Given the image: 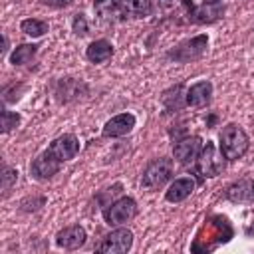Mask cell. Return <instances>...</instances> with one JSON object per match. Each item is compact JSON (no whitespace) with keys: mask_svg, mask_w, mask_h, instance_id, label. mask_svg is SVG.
Segmentation results:
<instances>
[{"mask_svg":"<svg viewBox=\"0 0 254 254\" xmlns=\"http://www.w3.org/2000/svg\"><path fill=\"white\" fill-rule=\"evenodd\" d=\"M183 85L179 83V85H175V87H171V89H167L163 95H161V101L165 103V107L169 109V111H173V109H181L187 101H183Z\"/></svg>","mask_w":254,"mask_h":254,"instance_id":"ffe728a7","label":"cell"},{"mask_svg":"<svg viewBox=\"0 0 254 254\" xmlns=\"http://www.w3.org/2000/svg\"><path fill=\"white\" fill-rule=\"evenodd\" d=\"M135 127V115L133 113H119V115H115V117H111L105 125H103V129H101V135L103 137H123V135H127V133H131V129Z\"/></svg>","mask_w":254,"mask_h":254,"instance_id":"4fadbf2b","label":"cell"},{"mask_svg":"<svg viewBox=\"0 0 254 254\" xmlns=\"http://www.w3.org/2000/svg\"><path fill=\"white\" fill-rule=\"evenodd\" d=\"M224 14V6L220 2H202L200 6H192L189 8V18L194 24H212L218 18H222Z\"/></svg>","mask_w":254,"mask_h":254,"instance_id":"8fae6325","label":"cell"},{"mask_svg":"<svg viewBox=\"0 0 254 254\" xmlns=\"http://www.w3.org/2000/svg\"><path fill=\"white\" fill-rule=\"evenodd\" d=\"M46 151H48L56 161L65 163V161L73 159V157L79 153V141H77V137H75V135L65 133V135L56 137V139L50 143V147H48Z\"/></svg>","mask_w":254,"mask_h":254,"instance_id":"52a82bcc","label":"cell"},{"mask_svg":"<svg viewBox=\"0 0 254 254\" xmlns=\"http://www.w3.org/2000/svg\"><path fill=\"white\" fill-rule=\"evenodd\" d=\"M16 181H18V171L10 169V167H4V171H2V190H4V194H8V190L12 189V185H16Z\"/></svg>","mask_w":254,"mask_h":254,"instance_id":"603a6c76","label":"cell"},{"mask_svg":"<svg viewBox=\"0 0 254 254\" xmlns=\"http://www.w3.org/2000/svg\"><path fill=\"white\" fill-rule=\"evenodd\" d=\"M20 30L26 34V36H32V38H40L48 32V24L44 20H38V18H26L20 22Z\"/></svg>","mask_w":254,"mask_h":254,"instance_id":"44dd1931","label":"cell"},{"mask_svg":"<svg viewBox=\"0 0 254 254\" xmlns=\"http://www.w3.org/2000/svg\"><path fill=\"white\" fill-rule=\"evenodd\" d=\"M18 125H20V115L16 111L4 109L2 111V133H8V131H12Z\"/></svg>","mask_w":254,"mask_h":254,"instance_id":"7402d4cb","label":"cell"},{"mask_svg":"<svg viewBox=\"0 0 254 254\" xmlns=\"http://www.w3.org/2000/svg\"><path fill=\"white\" fill-rule=\"evenodd\" d=\"M85 240H87V232L79 224L65 226L56 234V244L64 250H77L85 244Z\"/></svg>","mask_w":254,"mask_h":254,"instance_id":"7c38bea8","label":"cell"},{"mask_svg":"<svg viewBox=\"0 0 254 254\" xmlns=\"http://www.w3.org/2000/svg\"><path fill=\"white\" fill-rule=\"evenodd\" d=\"M113 56V46L107 42V40H95L87 46L85 50V58L91 62V64H103L107 62L109 58Z\"/></svg>","mask_w":254,"mask_h":254,"instance_id":"ac0fdd59","label":"cell"},{"mask_svg":"<svg viewBox=\"0 0 254 254\" xmlns=\"http://www.w3.org/2000/svg\"><path fill=\"white\" fill-rule=\"evenodd\" d=\"M171 175H173V161L169 157H159L145 167L141 175V185L149 190H157L171 179Z\"/></svg>","mask_w":254,"mask_h":254,"instance_id":"3957f363","label":"cell"},{"mask_svg":"<svg viewBox=\"0 0 254 254\" xmlns=\"http://www.w3.org/2000/svg\"><path fill=\"white\" fill-rule=\"evenodd\" d=\"M73 0H42V4H46V6H52V8H65V6H69Z\"/></svg>","mask_w":254,"mask_h":254,"instance_id":"d4e9b609","label":"cell"},{"mask_svg":"<svg viewBox=\"0 0 254 254\" xmlns=\"http://www.w3.org/2000/svg\"><path fill=\"white\" fill-rule=\"evenodd\" d=\"M204 2H222V0H204Z\"/></svg>","mask_w":254,"mask_h":254,"instance_id":"4316f807","label":"cell"},{"mask_svg":"<svg viewBox=\"0 0 254 254\" xmlns=\"http://www.w3.org/2000/svg\"><path fill=\"white\" fill-rule=\"evenodd\" d=\"M105 2H107V0H95V8H101Z\"/></svg>","mask_w":254,"mask_h":254,"instance_id":"484cf974","label":"cell"},{"mask_svg":"<svg viewBox=\"0 0 254 254\" xmlns=\"http://www.w3.org/2000/svg\"><path fill=\"white\" fill-rule=\"evenodd\" d=\"M226 198L230 202L236 204H244V202H254V179H238L232 185L226 187Z\"/></svg>","mask_w":254,"mask_h":254,"instance_id":"5bb4252c","label":"cell"},{"mask_svg":"<svg viewBox=\"0 0 254 254\" xmlns=\"http://www.w3.org/2000/svg\"><path fill=\"white\" fill-rule=\"evenodd\" d=\"M38 44H20L12 54H10V64L12 65H24L30 64L34 60V56L38 54Z\"/></svg>","mask_w":254,"mask_h":254,"instance_id":"d6986e66","label":"cell"},{"mask_svg":"<svg viewBox=\"0 0 254 254\" xmlns=\"http://www.w3.org/2000/svg\"><path fill=\"white\" fill-rule=\"evenodd\" d=\"M192 190H194V181L190 177H181L171 183V187L165 192V198L169 202H181V200L189 198Z\"/></svg>","mask_w":254,"mask_h":254,"instance_id":"e0dca14e","label":"cell"},{"mask_svg":"<svg viewBox=\"0 0 254 254\" xmlns=\"http://www.w3.org/2000/svg\"><path fill=\"white\" fill-rule=\"evenodd\" d=\"M56 99L60 103H69V101H75V99H81L89 93V87L79 81V79H73V77H64L56 83Z\"/></svg>","mask_w":254,"mask_h":254,"instance_id":"ba28073f","label":"cell"},{"mask_svg":"<svg viewBox=\"0 0 254 254\" xmlns=\"http://www.w3.org/2000/svg\"><path fill=\"white\" fill-rule=\"evenodd\" d=\"M113 6L129 18H147L153 10L151 0H115Z\"/></svg>","mask_w":254,"mask_h":254,"instance_id":"2e32d148","label":"cell"},{"mask_svg":"<svg viewBox=\"0 0 254 254\" xmlns=\"http://www.w3.org/2000/svg\"><path fill=\"white\" fill-rule=\"evenodd\" d=\"M71 28H73V34H75V36H85V34H87V20H85V14H75V16H73V22H71Z\"/></svg>","mask_w":254,"mask_h":254,"instance_id":"cb8c5ba5","label":"cell"},{"mask_svg":"<svg viewBox=\"0 0 254 254\" xmlns=\"http://www.w3.org/2000/svg\"><path fill=\"white\" fill-rule=\"evenodd\" d=\"M196 173L202 177V179H214L222 173L224 169V155L216 151L214 143L212 141H206L196 157Z\"/></svg>","mask_w":254,"mask_h":254,"instance_id":"7a4b0ae2","label":"cell"},{"mask_svg":"<svg viewBox=\"0 0 254 254\" xmlns=\"http://www.w3.org/2000/svg\"><path fill=\"white\" fill-rule=\"evenodd\" d=\"M131 246H133V232L129 228H115L103 236V240L95 246V250L105 254H123L129 252Z\"/></svg>","mask_w":254,"mask_h":254,"instance_id":"8992f818","label":"cell"},{"mask_svg":"<svg viewBox=\"0 0 254 254\" xmlns=\"http://www.w3.org/2000/svg\"><path fill=\"white\" fill-rule=\"evenodd\" d=\"M210 97H212V83H210L208 79H202V81L192 83V85L187 89L185 101H187V105H190V107H204V105L210 103Z\"/></svg>","mask_w":254,"mask_h":254,"instance_id":"9a60e30c","label":"cell"},{"mask_svg":"<svg viewBox=\"0 0 254 254\" xmlns=\"http://www.w3.org/2000/svg\"><path fill=\"white\" fill-rule=\"evenodd\" d=\"M200 149H202V139L198 135H189V137L179 139L173 145V155L181 165H190L196 161Z\"/></svg>","mask_w":254,"mask_h":254,"instance_id":"9c48e42d","label":"cell"},{"mask_svg":"<svg viewBox=\"0 0 254 254\" xmlns=\"http://www.w3.org/2000/svg\"><path fill=\"white\" fill-rule=\"evenodd\" d=\"M206 46H208V38L204 34H200V36H194L190 40H185L183 44H179L177 48H173L167 54V58L169 60H175V62H181V64H187V62L198 60L206 52Z\"/></svg>","mask_w":254,"mask_h":254,"instance_id":"5b68a950","label":"cell"},{"mask_svg":"<svg viewBox=\"0 0 254 254\" xmlns=\"http://www.w3.org/2000/svg\"><path fill=\"white\" fill-rule=\"evenodd\" d=\"M250 139L246 135V131L236 125V123H228L222 127L220 131V153L224 155V159L228 161H236L240 157H244V153L248 151Z\"/></svg>","mask_w":254,"mask_h":254,"instance_id":"6da1fadb","label":"cell"},{"mask_svg":"<svg viewBox=\"0 0 254 254\" xmlns=\"http://www.w3.org/2000/svg\"><path fill=\"white\" fill-rule=\"evenodd\" d=\"M62 163L56 161L48 151H42L30 165V175L36 179V181H48L52 179L54 175H58Z\"/></svg>","mask_w":254,"mask_h":254,"instance_id":"30bf717a","label":"cell"},{"mask_svg":"<svg viewBox=\"0 0 254 254\" xmlns=\"http://www.w3.org/2000/svg\"><path fill=\"white\" fill-rule=\"evenodd\" d=\"M135 214H137V202L131 196H121L115 202L107 204V208L103 210V218L109 226H121L131 218H135Z\"/></svg>","mask_w":254,"mask_h":254,"instance_id":"277c9868","label":"cell"}]
</instances>
